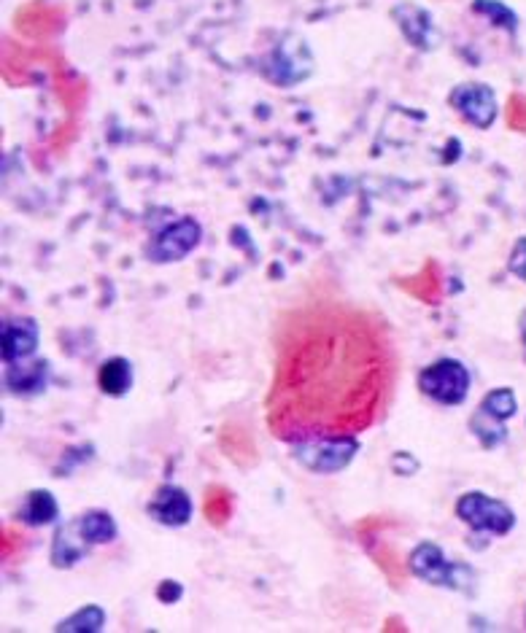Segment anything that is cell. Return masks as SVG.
Wrapping results in <instances>:
<instances>
[{"mask_svg": "<svg viewBox=\"0 0 526 633\" xmlns=\"http://www.w3.org/2000/svg\"><path fill=\"white\" fill-rule=\"evenodd\" d=\"M392 383V345L378 321L346 305L292 310L276 337L268 429L289 445L359 434L384 413Z\"/></svg>", "mask_w": 526, "mask_h": 633, "instance_id": "1", "label": "cell"}, {"mask_svg": "<svg viewBox=\"0 0 526 633\" xmlns=\"http://www.w3.org/2000/svg\"><path fill=\"white\" fill-rule=\"evenodd\" d=\"M408 569L413 577L437 585V588H451L459 593H470L475 588V572L470 566L459 561H448L443 550L432 542H421L408 555Z\"/></svg>", "mask_w": 526, "mask_h": 633, "instance_id": "2", "label": "cell"}, {"mask_svg": "<svg viewBox=\"0 0 526 633\" xmlns=\"http://www.w3.org/2000/svg\"><path fill=\"white\" fill-rule=\"evenodd\" d=\"M357 434H330V437H313L292 445V456L313 475H335L343 472L359 453Z\"/></svg>", "mask_w": 526, "mask_h": 633, "instance_id": "3", "label": "cell"}, {"mask_svg": "<svg viewBox=\"0 0 526 633\" xmlns=\"http://www.w3.org/2000/svg\"><path fill=\"white\" fill-rule=\"evenodd\" d=\"M456 518L473 528L475 534H491V537H505L516 526V512L500 499H491L481 491H467L459 496L454 507Z\"/></svg>", "mask_w": 526, "mask_h": 633, "instance_id": "4", "label": "cell"}, {"mask_svg": "<svg viewBox=\"0 0 526 633\" xmlns=\"http://www.w3.org/2000/svg\"><path fill=\"white\" fill-rule=\"evenodd\" d=\"M470 383V370L459 359H437L419 375L421 394L446 407L462 405L470 394Z\"/></svg>", "mask_w": 526, "mask_h": 633, "instance_id": "5", "label": "cell"}, {"mask_svg": "<svg viewBox=\"0 0 526 633\" xmlns=\"http://www.w3.org/2000/svg\"><path fill=\"white\" fill-rule=\"evenodd\" d=\"M262 73L268 76V81L278 84V87H297V84H303L313 73L311 49L305 46L303 38L286 36L262 60Z\"/></svg>", "mask_w": 526, "mask_h": 633, "instance_id": "6", "label": "cell"}, {"mask_svg": "<svg viewBox=\"0 0 526 633\" xmlns=\"http://www.w3.org/2000/svg\"><path fill=\"white\" fill-rule=\"evenodd\" d=\"M203 240V227L192 216L173 221L168 227H162L146 246V259L154 264H176L187 259Z\"/></svg>", "mask_w": 526, "mask_h": 633, "instance_id": "7", "label": "cell"}, {"mask_svg": "<svg viewBox=\"0 0 526 633\" xmlns=\"http://www.w3.org/2000/svg\"><path fill=\"white\" fill-rule=\"evenodd\" d=\"M448 106L454 108L464 122L473 124L475 130H489L497 119L494 89L489 84H481V81H470V84H459V87L451 89Z\"/></svg>", "mask_w": 526, "mask_h": 633, "instance_id": "8", "label": "cell"}, {"mask_svg": "<svg viewBox=\"0 0 526 633\" xmlns=\"http://www.w3.org/2000/svg\"><path fill=\"white\" fill-rule=\"evenodd\" d=\"M392 22L413 49H419V52L435 49L437 30L427 9H421L416 3H397L392 9Z\"/></svg>", "mask_w": 526, "mask_h": 633, "instance_id": "9", "label": "cell"}, {"mask_svg": "<svg viewBox=\"0 0 526 633\" xmlns=\"http://www.w3.org/2000/svg\"><path fill=\"white\" fill-rule=\"evenodd\" d=\"M38 324L33 318L19 316L9 318L6 324L0 326V351H3V361L6 364H17V361L30 359L38 351Z\"/></svg>", "mask_w": 526, "mask_h": 633, "instance_id": "10", "label": "cell"}, {"mask_svg": "<svg viewBox=\"0 0 526 633\" xmlns=\"http://www.w3.org/2000/svg\"><path fill=\"white\" fill-rule=\"evenodd\" d=\"M149 515L160 526H187L189 518H192V499H189V493L184 488H179V485H162L160 491L154 493L152 502H149Z\"/></svg>", "mask_w": 526, "mask_h": 633, "instance_id": "11", "label": "cell"}, {"mask_svg": "<svg viewBox=\"0 0 526 633\" xmlns=\"http://www.w3.org/2000/svg\"><path fill=\"white\" fill-rule=\"evenodd\" d=\"M90 542L84 539L79 531V520L76 523H65L63 528H57L52 542V566L54 569H71L81 558H87L90 553Z\"/></svg>", "mask_w": 526, "mask_h": 633, "instance_id": "12", "label": "cell"}, {"mask_svg": "<svg viewBox=\"0 0 526 633\" xmlns=\"http://www.w3.org/2000/svg\"><path fill=\"white\" fill-rule=\"evenodd\" d=\"M49 383V364L46 361H33V364H9L6 367V386L11 394L17 396H36L44 394Z\"/></svg>", "mask_w": 526, "mask_h": 633, "instance_id": "13", "label": "cell"}, {"mask_svg": "<svg viewBox=\"0 0 526 633\" xmlns=\"http://www.w3.org/2000/svg\"><path fill=\"white\" fill-rule=\"evenodd\" d=\"M219 448L238 466L257 464V442L243 423H224L219 431Z\"/></svg>", "mask_w": 526, "mask_h": 633, "instance_id": "14", "label": "cell"}, {"mask_svg": "<svg viewBox=\"0 0 526 633\" xmlns=\"http://www.w3.org/2000/svg\"><path fill=\"white\" fill-rule=\"evenodd\" d=\"M133 380H135L133 364H130L125 356H111V359H106L103 364H100L98 388L106 396H116V399H119V396L130 394Z\"/></svg>", "mask_w": 526, "mask_h": 633, "instance_id": "15", "label": "cell"}, {"mask_svg": "<svg viewBox=\"0 0 526 633\" xmlns=\"http://www.w3.org/2000/svg\"><path fill=\"white\" fill-rule=\"evenodd\" d=\"M60 515V504L49 491H30L25 499V507L19 510V518L30 526H49Z\"/></svg>", "mask_w": 526, "mask_h": 633, "instance_id": "16", "label": "cell"}, {"mask_svg": "<svg viewBox=\"0 0 526 633\" xmlns=\"http://www.w3.org/2000/svg\"><path fill=\"white\" fill-rule=\"evenodd\" d=\"M79 531L90 545H111L119 534L116 520L111 518V512L90 510L84 518H79Z\"/></svg>", "mask_w": 526, "mask_h": 633, "instance_id": "17", "label": "cell"}, {"mask_svg": "<svg viewBox=\"0 0 526 633\" xmlns=\"http://www.w3.org/2000/svg\"><path fill=\"white\" fill-rule=\"evenodd\" d=\"M232 510H235V496H232L230 488L224 485H211L206 491V499H203V515L211 526L222 528L230 523Z\"/></svg>", "mask_w": 526, "mask_h": 633, "instance_id": "18", "label": "cell"}, {"mask_svg": "<svg viewBox=\"0 0 526 633\" xmlns=\"http://www.w3.org/2000/svg\"><path fill=\"white\" fill-rule=\"evenodd\" d=\"M470 431H473L478 442H481L486 450H494L500 448L505 437H508V429H505V421L500 418H494L491 413H486L483 407H478L470 418Z\"/></svg>", "mask_w": 526, "mask_h": 633, "instance_id": "19", "label": "cell"}, {"mask_svg": "<svg viewBox=\"0 0 526 633\" xmlns=\"http://www.w3.org/2000/svg\"><path fill=\"white\" fill-rule=\"evenodd\" d=\"M106 628V612L98 604H87L71 617H65L63 623L57 625L60 633H98Z\"/></svg>", "mask_w": 526, "mask_h": 633, "instance_id": "20", "label": "cell"}, {"mask_svg": "<svg viewBox=\"0 0 526 633\" xmlns=\"http://www.w3.org/2000/svg\"><path fill=\"white\" fill-rule=\"evenodd\" d=\"M473 11L475 14H481V17L491 19V25L502 27V30H508L510 36H516V30H518L516 11L508 9V6L500 3V0H475Z\"/></svg>", "mask_w": 526, "mask_h": 633, "instance_id": "21", "label": "cell"}, {"mask_svg": "<svg viewBox=\"0 0 526 633\" xmlns=\"http://www.w3.org/2000/svg\"><path fill=\"white\" fill-rule=\"evenodd\" d=\"M478 407H483L486 413H491L494 418H500V421H510L518 410V402H516V394L510 391V388H494L489 394L483 396V402Z\"/></svg>", "mask_w": 526, "mask_h": 633, "instance_id": "22", "label": "cell"}, {"mask_svg": "<svg viewBox=\"0 0 526 633\" xmlns=\"http://www.w3.org/2000/svg\"><path fill=\"white\" fill-rule=\"evenodd\" d=\"M370 555H373L375 563L384 569V574L392 580L394 588H400L402 580H405V561L400 558V553H397L392 545H384V542H381V547H378V550H370Z\"/></svg>", "mask_w": 526, "mask_h": 633, "instance_id": "23", "label": "cell"}, {"mask_svg": "<svg viewBox=\"0 0 526 633\" xmlns=\"http://www.w3.org/2000/svg\"><path fill=\"white\" fill-rule=\"evenodd\" d=\"M405 289L411 291L413 297H419L421 302H429V305H435L437 299H440V289H437V281L432 275H427V270L419 275V278H413V281L402 283Z\"/></svg>", "mask_w": 526, "mask_h": 633, "instance_id": "24", "label": "cell"}, {"mask_svg": "<svg viewBox=\"0 0 526 633\" xmlns=\"http://www.w3.org/2000/svg\"><path fill=\"white\" fill-rule=\"evenodd\" d=\"M508 124L513 130L526 132V97L513 95L508 103Z\"/></svg>", "mask_w": 526, "mask_h": 633, "instance_id": "25", "label": "cell"}, {"mask_svg": "<svg viewBox=\"0 0 526 633\" xmlns=\"http://www.w3.org/2000/svg\"><path fill=\"white\" fill-rule=\"evenodd\" d=\"M508 270L516 278L526 281V238H518L513 251H510V259H508Z\"/></svg>", "mask_w": 526, "mask_h": 633, "instance_id": "26", "label": "cell"}, {"mask_svg": "<svg viewBox=\"0 0 526 633\" xmlns=\"http://www.w3.org/2000/svg\"><path fill=\"white\" fill-rule=\"evenodd\" d=\"M19 545H22V537H19L14 528H0V558H3V561H9L11 555H14V550H19Z\"/></svg>", "mask_w": 526, "mask_h": 633, "instance_id": "27", "label": "cell"}, {"mask_svg": "<svg viewBox=\"0 0 526 633\" xmlns=\"http://www.w3.org/2000/svg\"><path fill=\"white\" fill-rule=\"evenodd\" d=\"M392 469H394V475H400V477H413L416 472H419V461L411 456V453H394L392 456Z\"/></svg>", "mask_w": 526, "mask_h": 633, "instance_id": "28", "label": "cell"}, {"mask_svg": "<svg viewBox=\"0 0 526 633\" xmlns=\"http://www.w3.org/2000/svg\"><path fill=\"white\" fill-rule=\"evenodd\" d=\"M181 596H184V585L181 582L162 580L157 585V598H160L162 604H176V601H181Z\"/></svg>", "mask_w": 526, "mask_h": 633, "instance_id": "29", "label": "cell"}, {"mask_svg": "<svg viewBox=\"0 0 526 633\" xmlns=\"http://www.w3.org/2000/svg\"><path fill=\"white\" fill-rule=\"evenodd\" d=\"M384 631H408V628L402 625L400 617H389V620H386V625H384Z\"/></svg>", "mask_w": 526, "mask_h": 633, "instance_id": "30", "label": "cell"}, {"mask_svg": "<svg viewBox=\"0 0 526 633\" xmlns=\"http://www.w3.org/2000/svg\"><path fill=\"white\" fill-rule=\"evenodd\" d=\"M518 324H521V340H524V345H526V310L521 313V318H518Z\"/></svg>", "mask_w": 526, "mask_h": 633, "instance_id": "31", "label": "cell"}]
</instances>
